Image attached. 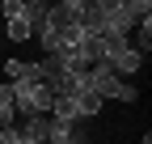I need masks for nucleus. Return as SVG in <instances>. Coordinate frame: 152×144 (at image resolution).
Masks as SVG:
<instances>
[{
	"instance_id": "nucleus-6",
	"label": "nucleus",
	"mask_w": 152,
	"mask_h": 144,
	"mask_svg": "<svg viewBox=\"0 0 152 144\" xmlns=\"http://www.w3.org/2000/svg\"><path fill=\"white\" fill-rule=\"evenodd\" d=\"M64 144H89V140H85V132H80V127H76V136H68Z\"/></svg>"
},
{
	"instance_id": "nucleus-5",
	"label": "nucleus",
	"mask_w": 152,
	"mask_h": 144,
	"mask_svg": "<svg viewBox=\"0 0 152 144\" xmlns=\"http://www.w3.org/2000/svg\"><path fill=\"white\" fill-rule=\"evenodd\" d=\"M0 127H17V102L9 85H0Z\"/></svg>"
},
{
	"instance_id": "nucleus-2",
	"label": "nucleus",
	"mask_w": 152,
	"mask_h": 144,
	"mask_svg": "<svg viewBox=\"0 0 152 144\" xmlns=\"http://www.w3.org/2000/svg\"><path fill=\"white\" fill-rule=\"evenodd\" d=\"M89 89H93L102 102H106V98H114V102H135V98H140V89L127 85V81H118L106 64H93V68H89Z\"/></svg>"
},
{
	"instance_id": "nucleus-4",
	"label": "nucleus",
	"mask_w": 152,
	"mask_h": 144,
	"mask_svg": "<svg viewBox=\"0 0 152 144\" xmlns=\"http://www.w3.org/2000/svg\"><path fill=\"white\" fill-rule=\"evenodd\" d=\"M72 106H76V119H93V115L102 110V98L93 93V89H85V93H76V98H72Z\"/></svg>"
},
{
	"instance_id": "nucleus-1",
	"label": "nucleus",
	"mask_w": 152,
	"mask_h": 144,
	"mask_svg": "<svg viewBox=\"0 0 152 144\" xmlns=\"http://www.w3.org/2000/svg\"><path fill=\"white\" fill-rule=\"evenodd\" d=\"M144 17H152V4H148V0H102V34L127 38Z\"/></svg>"
},
{
	"instance_id": "nucleus-3",
	"label": "nucleus",
	"mask_w": 152,
	"mask_h": 144,
	"mask_svg": "<svg viewBox=\"0 0 152 144\" xmlns=\"http://www.w3.org/2000/svg\"><path fill=\"white\" fill-rule=\"evenodd\" d=\"M47 127H51V115H30V119H21V132L26 140H34V144H47Z\"/></svg>"
},
{
	"instance_id": "nucleus-7",
	"label": "nucleus",
	"mask_w": 152,
	"mask_h": 144,
	"mask_svg": "<svg viewBox=\"0 0 152 144\" xmlns=\"http://www.w3.org/2000/svg\"><path fill=\"white\" fill-rule=\"evenodd\" d=\"M144 144H152V136H148V132H144Z\"/></svg>"
}]
</instances>
